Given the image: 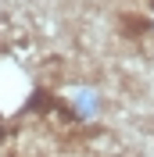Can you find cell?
<instances>
[{
	"instance_id": "1",
	"label": "cell",
	"mask_w": 154,
	"mask_h": 157,
	"mask_svg": "<svg viewBox=\"0 0 154 157\" xmlns=\"http://www.w3.org/2000/svg\"><path fill=\"white\" fill-rule=\"evenodd\" d=\"M147 29H151V21H147V18H140V14H122V32H125V36H144V32Z\"/></svg>"
}]
</instances>
